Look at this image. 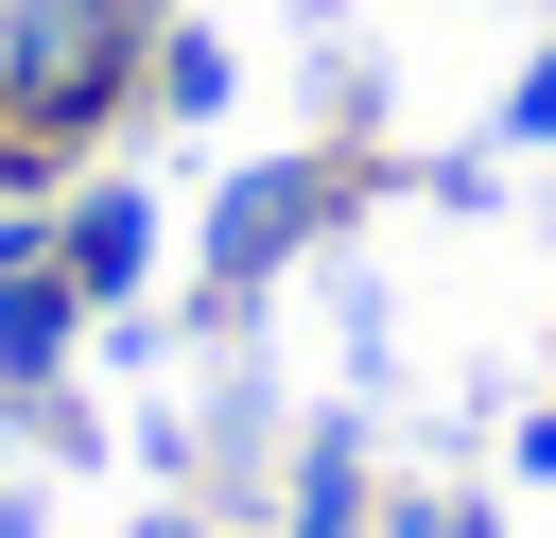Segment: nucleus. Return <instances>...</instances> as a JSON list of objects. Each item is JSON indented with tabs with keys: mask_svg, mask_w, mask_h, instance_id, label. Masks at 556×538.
Masks as SVG:
<instances>
[{
	"mask_svg": "<svg viewBox=\"0 0 556 538\" xmlns=\"http://www.w3.org/2000/svg\"><path fill=\"white\" fill-rule=\"evenodd\" d=\"M139 52H156V0H0V104H17L35 174L139 104Z\"/></svg>",
	"mask_w": 556,
	"mask_h": 538,
	"instance_id": "f257e3e1",
	"label": "nucleus"
},
{
	"mask_svg": "<svg viewBox=\"0 0 556 538\" xmlns=\"http://www.w3.org/2000/svg\"><path fill=\"white\" fill-rule=\"evenodd\" d=\"M330 208H348L330 156H261V174H226V208H208V312H261V278H295V260L330 243Z\"/></svg>",
	"mask_w": 556,
	"mask_h": 538,
	"instance_id": "f03ea898",
	"label": "nucleus"
},
{
	"mask_svg": "<svg viewBox=\"0 0 556 538\" xmlns=\"http://www.w3.org/2000/svg\"><path fill=\"white\" fill-rule=\"evenodd\" d=\"M52 260H70L87 312H122V295L156 278V191H122V174H104V191H52Z\"/></svg>",
	"mask_w": 556,
	"mask_h": 538,
	"instance_id": "7ed1b4c3",
	"label": "nucleus"
},
{
	"mask_svg": "<svg viewBox=\"0 0 556 538\" xmlns=\"http://www.w3.org/2000/svg\"><path fill=\"white\" fill-rule=\"evenodd\" d=\"M70 347H87L70 260H17V278H0V399H70Z\"/></svg>",
	"mask_w": 556,
	"mask_h": 538,
	"instance_id": "20e7f679",
	"label": "nucleus"
},
{
	"mask_svg": "<svg viewBox=\"0 0 556 538\" xmlns=\"http://www.w3.org/2000/svg\"><path fill=\"white\" fill-rule=\"evenodd\" d=\"M295 538H382V469H365V434H348V417H313V434H295Z\"/></svg>",
	"mask_w": 556,
	"mask_h": 538,
	"instance_id": "39448f33",
	"label": "nucleus"
},
{
	"mask_svg": "<svg viewBox=\"0 0 556 538\" xmlns=\"http://www.w3.org/2000/svg\"><path fill=\"white\" fill-rule=\"evenodd\" d=\"M226 87H243V69H226V35H156V104H174V121H208Z\"/></svg>",
	"mask_w": 556,
	"mask_h": 538,
	"instance_id": "423d86ee",
	"label": "nucleus"
},
{
	"mask_svg": "<svg viewBox=\"0 0 556 538\" xmlns=\"http://www.w3.org/2000/svg\"><path fill=\"white\" fill-rule=\"evenodd\" d=\"M382 538H504V521L452 503V486H382Z\"/></svg>",
	"mask_w": 556,
	"mask_h": 538,
	"instance_id": "0eeeda50",
	"label": "nucleus"
},
{
	"mask_svg": "<svg viewBox=\"0 0 556 538\" xmlns=\"http://www.w3.org/2000/svg\"><path fill=\"white\" fill-rule=\"evenodd\" d=\"M504 139H521V156H556V35L521 52V87H504Z\"/></svg>",
	"mask_w": 556,
	"mask_h": 538,
	"instance_id": "6e6552de",
	"label": "nucleus"
},
{
	"mask_svg": "<svg viewBox=\"0 0 556 538\" xmlns=\"http://www.w3.org/2000/svg\"><path fill=\"white\" fill-rule=\"evenodd\" d=\"M17 260H52V208H35V191H0V278H17Z\"/></svg>",
	"mask_w": 556,
	"mask_h": 538,
	"instance_id": "1a4fd4ad",
	"label": "nucleus"
},
{
	"mask_svg": "<svg viewBox=\"0 0 556 538\" xmlns=\"http://www.w3.org/2000/svg\"><path fill=\"white\" fill-rule=\"evenodd\" d=\"M504 469H521V486H556V399H539V417L504 434Z\"/></svg>",
	"mask_w": 556,
	"mask_h": 538,
	"instance_id": "9d476101",
	"label": "nucleus"
},
{
	"mask_svg": "<svg viewBox=\"0 0 556 538\" xmlns=\"http://www.w3.org/2000/svg\"><path fill=\"white\" fill-rule=\"evenodd\" d=\"M0 191H35V139H17V104H0ZM35 208H52V191H35Z\"/></svg>",
	"mask_w": 556,
	"mask_h": 538,
	"instance_id": "9b49d317",
	"label": "nucleus"
},
{
	"mask_svg": "<svg viewBox=\"0 0 556 538\" xmlns=\"http://www.w3.org/2000/svg\"><path fill=\"white\" fill-rule=\"evenodd\" d=\"M0 538H35V503H17V486H0Z\"/></svg>",
	"mask_w": 556,
	"mask_h": 538,
	"instance_id": "f8f14e48",
	"label": "nucleus"
}]
</instances>
